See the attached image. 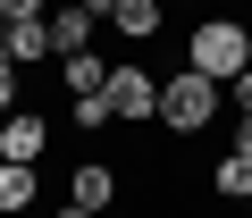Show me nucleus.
<instances>
[{
  "mask_svg": "<svg viewBox=\"0 0 252 218\" xmlns=\"http://www.w3.org/2000/svg\"><path fill=\"white\" fill-rule=\"evenodd\" d=\"M185 67H193V76H210V84H235V76L252 67V26H244V17H227V9L193 17V26H185Z\"/></svg>",
  "mask_w": 252,
  "mask_h": 218,
  "instance_id": "obj_1",
  "label": "nucleus"
},
{
  "mask_svg": "<svg viewBox=\"0 0 252 218\" xmlns=\"http://www.w3.org/2000/svg\"><path fill=\"white\" fill-rule=\"evenodd\" d=\"M219 101H227V84H210V76L177 67V76H160V126L193 143V135H202V126L219 118Z\"/></svg>",
  "mask_w": 252,
  "mask_h": 218,
  "instance_id": "obj_2",
  "label": "nucleus"
},
{
  "mask_svg": "<svg viewBox=\"0 0 252 218\" xmlns=\"http://www.w3.org/2000/svg\"><path fill=\"white\" fill-rule=\"evenodd\" d=\"M101 92H109V118H118V126H143V118H160V76H152V67H135V59H118Z\"/></svg>",
  "mask_w": 252,
  "mask_h": 218,
  "instance_id": "obj_3",
  "label": "nucleus"
},
{
  "mask_svg": "<svg viewBox=\"0 0 252 218\" xmlns=\"http://www.w3.org/2000/svg\"><path fill=\"white\" fill-rule=\"evenodd\" d=\"M118 193H126V185H118V168H109V160L67 168V201H76V210H93V218H109V210H118Z\"/></svg>",
  "mask_w": 252,
  "mask_h": 218,
  "instance_id": "obj_4",
  "label": "nucleus"
},
{
  "mask_svg": "<svg viewBox=\"0 0 252 218\" xmlns=\"http://www.w3.org/2000/svg\"><path fill=\"white\" fill-rule=\"evenodd\" d=\"M51 151V118H42V109H9V118H0V160H42Z\"/></svg>",
  "mask_w": 252,
  "mask_h": 218,
  "instance_id": "obj_5",
  "label": "nucleus"
},
{
  "mask_svg": "<svg viewBox=\"0 0 252 218\" xmlns=\"http://www.w3.org/2000/svg\"><path fill=\"white\" fill-rule=\"evenodd\" d=\"M34 201H42V168L0 160V218H17V210H34Z\"/></svg>",
  "mask_w": 252,
  "mask_h": 218,
  "instance_id": "obj_6",
  "label": "nucleus"
},
{
  "mask_svg": "<svg viewBox=\"0 0 252 218\" xmlns=\"http://www.w3.org/2000/svg\"><path fill=\"white\" fill-rule=\"evenodd\" d=\"M93 26H101V17L84 9V0H67V9H51V51H59V59H67V51H93Z\"/></svg>",
  "mask_w": 252,
  "mask_h": 218,
  "instance_id": "obj_7",
  "label": "nucleus"
},
{
  "mask_svg": "<svg viewBox=\"0 0 252 218\" xmlns=\"http://www.w3.org/2000/svg\"><path fill=\"white\" fill-rule=\"evenodd\" d=\"M42 59H59L51 51V17H17L9 26V67H42Z\"/></svg>",
  "mask_w": 252,
  "mask_h": 218,
  "instance_id": "obj_8",
  "label": "nucleus"
},
{
  "mask_svg": "<svg viewBox=\"0 0 252 218\" xmlns=\"http://www.w3.org/2000/svg\"><path fill=\"white\" fill-rule=\"evenodd\" d=\"M59 84H67V101H84V92L109 84V59H101V51H67V59H59Z\"/></svg>",
  "mask_w": 252,
  "mask_h": 218,
  "instance_id": "obj_9",
  "label": "nucleus"
},
{
  "mask_svg": "<svg viewBox=\"0 0 252 218\" xmlns=\"http://www.w3.org/2000/svg\"><path fill=\"white\" fill-rule=\"evenodd\" d=\"M126 42H152L160 26H168V9H160V0H118V17H109Z\"/></svg>",
  "mask_w": 252,
  "mask_h": 218,
  "instance_id": "obj_10",
  "label": "nucleus"
},
{
  "mask_svg": "<svg viewBox=\"0 0 252 218\" xmlns=\"http://www.w3.org/2000/svg\"><path fill=\"white\" fill-rule=\"evenodd\" d=\"M210 193H219V201H252V160H244V151H227V160L210 168Z\"/></svg>",
  "mask_w": 252,
  "mask_h": 218,
  "instance_id": "obj_11",
  "label": "nucleus"
},
{
  "mask_svg": "<svg viewBox=\"0 0 252 218\" xmlns=\"http://www.w3.org/2000/svg\"><path fill=\"white\" fill-rule=\"evenodd\" d=\"M67 126H76V135H101V126H118V118H109V92H84V101H67Z\"/></svg>",
  "mask_w": 252,
  "mask_h": 218,
  "instance_id": "obj_12",
  "label": "nucleus"
},
{
  "mask_svg": "<svg viewBox=\"0 0 252 218\" xmlns=\"http://www.w3.org/2000/svg\"><path fill=\"white\" fill-rule=\"evenodd\" d=\"M9 109H26V67L0 59V118H9Z\"/></svg>",
  "mask_w": 252,
  "mask_h": 218,
  "instance_id": "obj_13",
  "label": "nucleus"
},
{
  "mask_svg": "<svg viewBox=\"0 0 252 218\" xmlns=\"http://www.w3.org/2000/svg\"><path fill=\"white\" fill-rule=\"evenodd\" d=\"M227 101H235V118H252V67H244V76L227 84Z\"/></svg>",
  "mask_w": 252,
  "mask_h": 218,
  "instance_id": "obj_14",
  "label": "nucleus"
},
{
  "mask_svg": "<svg viewBox=\"0 0 252 218\" xmlns=\"http://www.w3.org/2000/svg\"><path fill=\"white\" fill-rule=\"evenodd\" d=\"M17 17H42V0H0V26H17Z\"/></svg>",
  "mask_w": 252,
  "mask_h": 218,
  "instance_id": "obj_15",
  "label": "nucleus"
},
{
  "mask_svg": "<svg viewBox=\"0 0 252 218\" xmlns=\"http://www.w3.org/2000/svg\"><path fill=\"white\" fill-rule=\"evenodd\" d=\"M235 151H244V160H252V118H235Z\"/></svg>",
  "mask_w": 252,
  "mask_h": 218,
  "instance_id": "obj_16",
  "label": "nucleus"
},
{
  "mask_svg": "<svg viewBox=\"0 0 252 218\" xmlns=\"http://www.w3.org/2000/svg\"><path fill=\"white\" fill-rule=\"evenodd\" d=\"M84 9H93V17H101V26H109V17H118V0H84Z\"/></svg>",
  "mask_w": 252,
  "mask_h": 218,
  "instance_id": "obj_17",
  "label": "nucleus"
},
{
  "mask_svg": "<svg viewBox=\"0 0 252 218\" xmlns=\"http://www.w3.org/2000/svg\"><path fill=\"white\" fill-rule=\"evenodd\" d=\"M59 218H93V210H76V201H59Z\"/></svg>",
  "mask_w": 252,
  "mask_h": 218,
  "instance_id": "obj_18",
  "label": "nucleus"
},
{
  "mask_svg": "<svg viewBox=\"0 0 252 218\" xmlns=\"http://www.w3.org/2000/svg\"><path fill=\"white\" fill-rule=\"evenodd\" d=\"M0 59H9V26H0Z\"/></svg>",
  "mask_w": 252,
  "mask_h": 218,
  "instance_id": "obj_19",
  "label": "nucleus"
}]
</instances>
